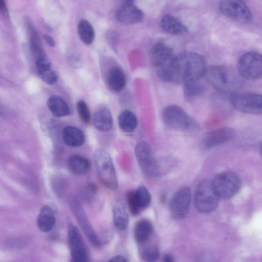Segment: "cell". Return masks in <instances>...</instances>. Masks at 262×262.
I'll use <instances>...</instances> for the list:
<instances>
[{"instance_id":"35","label":"cell","mask_w":262,"mask_h":262,"mask_svg":"<svg viewBox=\"0 0 262 262\" xmlns=\"http://www.w3.org/2000/svg\"><path fill=\"white\" fill-rule=\"evenodd\" d=\"M43 38L46 42L51 47H54L55 45V42L53 38L48 34H45L43 35Z\"/></svg>"},{"instance_id":"19","label":"cell","mask_w":262,"mask_h":262,"mask_svg":"<svg viewBox=\"0 0 262 262\" xmlns=\"http://www.w3.org/2000/svg\"><path fill=\"white\" fill-rule=\"evenodd\" d=\"M62 139L64 143L71 147H79L85 141V136L83 132L79 128L68 126L62 131Z\"/></svg>"},{"instance_id":"7","label":"cell","mask_w":262,"mask_h":262,"mask_svg":"<svg viewBox=\"0 0 262 262\" xmlns=\"http://www.w3.org/2000/svg\"><path fill=\"white\" fill-rule=\"evenodd\" d=\"M237 69L240 75L248 80H256L261 77V55L255 51L247 52L239 58Z\"/></svg>"},{"instance_id":"1","label":"cell","mask_w":262,"mask_h":262,"mask_svg":"<svg viewBox=\"0 0 262 262\" xmlns=\"http://www.w3.org/2000/svg\"><path fill=\"white\" fill-rule=\"evenodd\" d=\"M207 68L203 56L185 52L174 56L167 66L157 69V74L163 81L184 84L199 80L205 75Z\"/></svg>"},{"instance_id":"28","label":"cell","mask_w":262,"mask_h":262,"mask_svg":"<svg viewBox=\"0 0 262 262\" xmlns=\"http://www.w3.org/2000/svg\"><path fill=\"white\" fill-rule=\"evenodd\" d=\"M78 33L81 40L86 45L91 44L95 37V31L91 24L85 19H81L78 23Z\"/></svg>"},{"instance_id":"15","label":"cell","mask_w":262,"mask_h":262,"mask_svg":"<svg viewBox=\"0 0 262 262\" xmlns=\"http://www.w3.org/2000/svg\"><path fill=\"white\" fill-rule=\"evenodd\" d=\"M116 16L122 24L131 25L141 22L143 19L144 14L133 2L126 1L119 7Z\"/></svg>"},{"instance_id":"31","label":"cell","mask_w":262,"mask_h":262,"mask_svg":"<svg viewBox=\"0 0 262 262\" xmlns=\"http://www.w3.org/2000/svg\"><path fill=\"white\" fill-rule=\"evenodd\" d=\"M77 112L81 121L84 123H89L91 119L90 112L86 103L80 100L76 104Z\"/></svg>"},{"instance_id":"16","label":"cell","mask_w":262,"mask_h":262,"mask_svg":"<svg viewBox=\"0 0 262 262\" xmlns=\"http://www.w3.org/2000/svg\"><path fill=\"white\" fill-rule=\"evenodd\" d=\"M172 49L163 42H158L151 51L152 64L157 69L167 66L174 57Z\"/></svg>"},{"instance_id":"33","label":"cell","mask_w":262,"mask_h":262,"mask_svg":"<svg viewBox=\"0 0 262 262\" xmlns=\"http://www.w3.org/2000/svg\"><path fill=\"white\" fill-rule=\"evenodd\" d=\"M40 77L45 82L50 85L54 84L57 80V74L52 70L40 76Z\"/></svg>"},{"instance_id":"37","label":"cell","mask_w":262,"mask_h":262,"mask_svg":"<svg viewBox=\"0 0 262 262\" xmlns=\"http://www.w3.org/2000/svg\"><path fill=\"white\" fill-rule=\"evenodd\" d=\"M163 262H174V260L170 255L167 254L163 257Z\"/></svg>"},{"instance_id":"20","label":"cell","mask_w":262,"mask_h":262,"mask_svg":"<svg viewBox=\"0 0 262 262\" xmlns=\"http://www.w3.org/2000/svg\"><path fill=\"white\" fill-rule=\"evenodd\" d=\"M113 215L115 226L121 230L125 229L129 220L126 207L122 201L118 200L113 203Z\"/></svg>"},{"instance_id":"22","label":"cell","mask_w":262,"mask_h":262,"mask_svg":"<svg viewBox=\"0 0 262 262\" xmlns=\"http://www.w3.org/2000/svg\"><path fill=\"white\" fill-rule=\"evenodd\" d=\"M91 166V162L88 159L77 155L71 156L67 161V167L69 170L77 175L87 173Z\"/></svg>"},{"instance_id":"17","label":"cell","mask_w":262,"mask_h":262,"mask_svg":"<svg viewBox=\"0 0 262 262\" xmlns=\"http://www.w3.org/2000/svg\"><path fill=\"white\" fill-rule=\"evenodd\" d=\"M160 25L164 32L173 35H180L187 31L186 27L171 14L164 15L160 20Z\"/></svg>"},{"instance_id":"30","label":"cell","mask_w":262,"mask_h":262,"mask_svg":"<svg viewBox=\"0 0 262 262\" xmlns=\"http://www.w3.org/2000/svg\"><path fill=\"white\" fill-rule=\"evenodd\" d=\"M135 199L138 207L141 209L147 207L151 201V196L147 189L144 186L139 187L134 191Z\"/></svg>"},{"instance_id":"25","label":"cell","mask_w":262,"mask_h":262,"mask_svg":"<svg viewBox=\"0 0 262 262\" xmlns=\"http://www.w3.org/2000/svg\"><path fill=\"white\" fill-rule=\"evenodd\" d=\"M126 77L124 72L119 68H115L110 72L107 82L110 89L118 92L122 90L126 84Z\"/></svg>"},{"instance_id":"23","label":"cell","mask_w":262,"mask_h":262,"mask_svg":"<svg viewBox=\"0 0 262 262\" xmlns=\"http://www.w3.org/2000/svg\"><path fill=\"white\" fill-rule=\"evenodd\" d=\"M153 232L151 223L146 220H142L136 224L134 230V236L137 243L142 245L150 240Z\"/></svg>"},{"instance_id":"26","label":"cell","mask_w":262,"mask_h":262,"mask_svg":"<svg viewBox=\"0 0 262 262\" xmlns=\"http://www.w3.org/2000/svg\"><path fill=\"white\" fill-rule=\"evenodd\" d=\"M118 122L121 129L127 133L134 131L138 125L136 115L129 110H125L120 114Z\"/></svg>"},{"instance_id":"13","label":"cell","mask_w":262,"mask_h":262,"mask_svg":"<svg viewBox=\"0 0 262 262\" xmlns=\"http://www.w3.org/2000/svg\"><path fill=\"white\" fill-rule=\"evenodd\" d=\"M205 75L210 84L219 91L227 92L231 85V75L228 69L223 66L207 68Z\"/></svg>"},{"instance_id":"9","label":"cell","mask_w":262,"mask_h":262,"mask_svg":"<svg viewBox=\"0 0 262 262\" xmlns=\"http://www.w3.org/2000/svg\"><path fill=\"white\" fill-rule=\"evenodd\" d=\"M68 244L71 262H90L88 248L78 229L68 221Z\"/></svg>"},{"instance_id":"32","label":"cell","mask_w":262,"mask_h":262,"mask_svg":"<svg viewBox=\"0 0 262 262\" xmlns=\"http://www.w3.org/2000/svg\"><path fill=\"white\" fill-rule=\"evenodd\" d=\"M126 198L130 212L133 215H137L141 209L138 207L136 202L134 191L130 190L128 191L126 194Z\"/></svg>"},{"instance_id":"38","label":"cell","mask_w":262,"mask_h":262,"mask_svg":"<svg viewBox=\"0 0 262 262\" xmlns=\"http://www.w3.org/2000/svg\"><path fill=\"white\" fill-rule=\"evenodd\" d=\"M4 114V110L2 107L0 106V116Z\"/></svg>"},{"instance_id":"3","label":"cell","mask_w":262,"mask_h":262,"mask_svg":"<svg viewBox=\"0 0 262 262\" xmlns=\"http://www.w3.org/2000/svg\"><path fill=\"white\" fill-rule=\"evenodd\" d=\"M211 184L219 199H229L238 193L241 188L242 181L237 173L228 170L216 174Z\"/></svg>"},{"instance_id":"4","label":"cell","mask_w":262,"mask_h":262,"mask_svg":"<svg viewBox=\"0 0 262 262\" xmlns=\"http://www.w3.org/2000/svg\"><path fill=\"white\" fill-rule=\"evenodd\" d=\"M94 161L99 178L107 188L116 190L118 186L115 169L109 154L103 149H97Z\"/></svg>"},{"instance_id":"6","label":"cell","mask_w":262,"mask_h":262,"mask_svg":"<svg viewBox=\"0 0 262 262\" xmlns=\"http://www.w3.org/2000/svg\"><path fill=\"white\" fill-rule=\"evenodd\" d=\"M232 106L242 112L259 115L262 112L260 94L252 92H232L229 96Z\"/></svg>"},{"instance_id":"11","label":"cell","mask_w":262,"mask_h":262,"mask_svg":"<svg viewBox=\"0 0 262 262\" xmlns=\"http://www.w3.org/2000/svg\"><path fill=\"white\" fill-rule=\"evenodd\" d=\"M191 191L187 187L179 189L172 197L169 204L171 217L176 220H181L186 215L191 202Z\"/></svg>"},{"instance_id":"14","label":"cell","mask_w":262,"mask_h":262,"mask_svg":"<svg viewBox=\"0 0 262 262\" xmlns=\"http://www.w3.org/2000/svg\"><path fill=\"white\" fill-rule=\"evenodd\" d=\"M235 135L234 130L229 127H223L207 134L202 142L205 149L211 148L224 144L232 140Z\"/></svg>"},{"instance_id":"34","label":"cell","mask_w":262,"mask_h":262,"mask_svg":"<svg viewBox=\"0 0 262 262\" xmlns=\"http://www.w3.org/2000/svg\"><path fill=\"white\" fill-rule=\"evenodd\" d=\"M0 12L5 17H8V12L7 6L3 1L0 0Z\"/></svg>"},{"instance_id":"27","label":"cell","mask_w":262,"mask_h":262,"mask_svg":"<svg viewBox=\"0 0 262 262\" xmlns=\"http://www.w3.org/2000/svg\"><path fill=\"white\" fill-rule=\"evenodd\" d=\"M205 91L204 85L198 81L187 82L184 84V95L185 99L193 101L203 94Z\"/></svg>"},{"instance_id":"2","label":"cell","mask_w":262,"mask_h":262,"mask_svg":"<svg viewBox=\"0 0 262 262\" xmlns=\"http://www.w3.org/2000/svg\"><path fill=\"white\" fill-rule=\"evenodd\" d=\"M164 123L169 127L186 133H195L200 127L197 122L177 105L166 107L162 113Z\"/></svg>"},{"instance_id":"18","label":"cell","mask_w":262,"mask_h":262,"mask_svg":"<svg viewBox=\"0 0 262 262\" xmlns=\"http://www.w3.org/2000/svg\"><path fill=\"white\" fill-rule=\"evenodd\" d=\"M92 122L94 127L101 132L110 130L113 126V117L107 107H101L94 113Z\"/></svg>"},{"instance_id":"24","label":"cell","mask_w":262,"mask_h":262,"mask_svg":"<svg viewBox=\"0 0 262 262\" xmlns=\"http://www.w3.org/2000/svg\"><path fill=\"white\" fill-rule=\"evenodd\" d=\"M48 106L52 114L57 117H64L70 113V109L67 103L58 96H50L48 100Z\"/></svg>"},{"instance_id":"8","label":"cell","mask_w":262,"mask_h":262,"mask_svg":"<svg viewBox=\"0 0 262 262\" xmlns=\"http://www.w3.org/2000/svg\"><path fill=\"white\" fill-rule=\"evenodd\" d=\"M135 155L138 164L147 177L154 178L159 174V167L150 145L145 141L138 143L135 148Z\"/></svg>"},{"instance_id":"10","label":"cell","mask_w":262,"mask_h":262,"mask_svg":"<svg viewBox=\"0 0 262 262\" xmlns=\"http://www.w3.org/2000/svg\"><path fill=\"white\" fill-rule=\"evenodd\" d=\"M222 13L227 17L242 23L249 22L252 18L250 9L243 1H222L219 3Z\"/></svg>"},{"instance_id":"21","label":"cell","mask_w":262,"mask_h":262,"mask_svg":"<svg viewBox=\"0 0 262 262\" xmlns=\"http://www.w3.org/2000/svg\"><path fill=\"white\" fill-rule=\"evenodd\" d=\"M56 222L52 209L48 205H45L40 209L37 218V224L40 230L44 232L50 231Z\"/></svg>"},{"instance_id":"36","label":"cell","mask_w":262,"mask_h":262,"mask_svg":"<svg viewBox=\"0 0 262 262\" xmlns=\"http://www.w3.org/2000/svg\"><path fill=\"white\" fill-rule=\"evenodd\" d=\"M108 262H127L126 258L121 255H118L111 259Z\"/></svg>"},{"instance_id":"12","label":"cell","mask_w":262,"mask_h":262,"mask_svg":"<svg viewBox=\"0 0 262 262\" xmlns=\"http://www.w3.org/2000/svg\"><path fill=\"white\" fill-rule=\"evenodd\" d=\"M70 208L78 224L90 242L95 247H98L101 244L99 237L96 234L84 210L79 202L75 198L70 200Z\"/></svg>"},{"instance_id":"5","label":"cell","mask_w":262,"mask_h":262,"mask_svg":"<svg viewBox=\"0 0 262 262\" xmlns=\"http://www.w3.org/2000/svg\"><path fill=\"white\" fill-rule=\"evenodd\" d=\"M194 196L195 206L202 213H210L217 207L219 198L214 192L211 182L208 180H204L199 183Z\"/></svg>"},{"instance_id":"29","label":"cell","mask_w":262,"mask_h":262,"mask_svg":"<svg viewBox=\"0 0 262 262\" xmlns=\"http://www.w3.org/2000/svg\"><path fill=\"white\" fill-rule=\"evenodd\" d=\"M140 254L143 259L147 262H154L159 257V250L157 247L149 241L141 245Z\"/></svg>"}]
</instances>
